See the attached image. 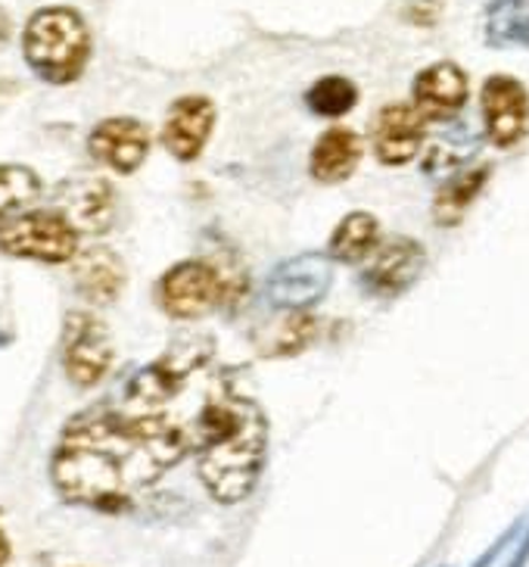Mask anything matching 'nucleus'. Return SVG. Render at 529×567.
<instances>
[{
  "mask_svg": "<svg viewBox=\"0 0 529 567\" xmlns=\"http://www.w3.org/2000/svg\"><path fill=\"white\" fill-rule=\"evenodd\" d=\"M190 452V431L163 415L84 412L72 417L50 458V481L72 505L125 512Z\"/></svg>",
  "mask_w": 529,
  "mask_h": 567,
  "instance_id": "f257e3e1",
  "label": "nucleus"
},
{
  "mask_svg": "<svg viewBox=\"0 0 529 567\" xmlns=\"http://www.w3.org/2000/svg\"><path fill=\"white\" fill-rule=\"evenodd\" d=\"M190 431V452H197L199 481L221 505L243 502L259 484L268 450V424L262 409L240 393L225 390L199 409Z\"/></svg>",
  "mask_w": 529,
  "mask_h": 567,
  "instance_id": "f03ea898",
  "label": "nucleus"
},
{
  "mask_svg": "<svg viewBox=\"0 0 529 567\" xmlns=\"http://www.w3.org/2000/svg\"><path fill=\"white\" fill-rule=\"evenodd\" d=\"M22 53L34 75H41L44 82L72 84L91 60V32L75 10L48 7L29 19Z\"/></svg>",
  "mask_w": 529,
  "mask_h": 567,
  "instance_id": "7ed1b4c3",
  "label": "nucleus"
},
{
  "mask_svg": "<svg viewBox=\"0 0 529 567\" xmlns=\"http://www.w3.org/2000/svg\"><path fill=\"white\" fill-rule=\"evenodd\" d=\"M79 228L56 209L41 213H19V216L0 218V252L63 266L79 256Z\"/></svg>",
  "mask_w": 529,
  "mask_h": 567,
  "instance_id": "20e7f679",
  "label": "nucleus"
},
{
  "mask_svg": "<svg viewBox=\"0 0 529 567\" xmlns=\"http://www.w3.org/2000/svg\"><path fill=\"white\" fill-rule=\"evenodd\" d=\"M209 359V343L199 340H181L172 350L153 362L144 371H137L128 384V405H134L137 415H159V409L181 393L184 381L206 365Z\"/></svg>",
  "mask_w": 529,
  "mask_h": 567,
  "instance_id": "39448f33",
  "label": "nucleus"
},
{
  "mask_svg": "<svg viewBox=\"0 0 529 567\" xmlns=\"http://www.w3.org/2000/svg\"><path fill=\"white\" fill-rule=\"evenodd\" d=\"M159 306L163 312L172 318H203L206 312H212L218 302H225V281H221V271L212 262H203V259H187L172 266L159 278Z\"/></svg>",
  "mask_w": 529,
  "mask_h": 567,
  "instance_id": "423d86ee",
  "label": "nucleus"
},
{
  "mask_svg": "<svg viewBox=\"0 0 529 567\" xmlns=\"http://www.w3.org/2000/svg\"><path fill=\"white\" fill-rule=\"evenodd\" d=\"M116 350L110 331L100 318L87 312H72L63 328V368L69 381L75 386H97L110 368H113Z\"/></svg>",
  "mask_w": 529,
  "mask_h": 567,
  "instance_id": "0eeeda50",
  "label": "nucleus"
},
{
  "mask_svg": "<svg viewBox=\"0 0 529 567\" xmlns=\"http://www.w3.org/2000/svg\"><path fill=\"white\" fill-rule=\"evenodd\" d=\"M333 284V262L321 252H302L287 259L268 278V300L287 312H309L328 297Z\"/></svg>",
  "mask_w": 529,
  "mask_h": 567,
  "instance_id": "6e6552de",
  "label": "nucleus"
},
{
  "mask_svg": "<svg viewBox=\"0 0 529 567\" xmlns=\"http://www.w3.org/2000/svg\"><path fill=\"white\" fill-rule=\"evenodd\" d=\"M483 125L486 137L501 147L511 151L529 132V91L517 82L514 75H492L486 79L480 94Z\"/></svg>",
  "mask_w": 529,
  "mask_h": 567,
  "instance_id": "1a4fd4ad",
  "label": "nucleus"
},
{
  "mask_svg": "<svg viewBox=\"0 0 529 567\" xmlns=\"http://www.w3.org/2000/svg\"><path fill=\"white\" fill-rule=\"evenodd\" d=\"M427 266V252L412 237H390L383 247L367 256L362 271V287L371 297H398L412 287Z\"/></svg>",
  "mask_w": 529,
  "mask_h": 567,
  "instance_id": "9d476101",
  "label": "nucleus"
},
{
  "mask_svg": "<svg viewBox=\"0 0 529 567\" xmlns=\"http://www.w3.org/2000/svg\"><path fill=\"white\" fill-rule=\"evenodd\" d=\"M427 141V118L414 103H386L371 122V147L383 166H405Z\"/></svg>",
  "mask_w": 529,
  "mask_h": 567,
  "instance_id": "9b49d317",
  "label": "nucleus"
},
{
  "mask_svg": "<svg viewBox=\"0 0 529 567\" xmlns=\"http://www.w3.org/2000/svg\"><path fill=\"white\" fill-rule=\"evenodd\" d=\"M212 128H216V103L199 94L181 97L168 106V116L163 122V147L178 163H194L206 151Z\"/></svg>",
  "mask_w": 529,
  "mask_h": 567,
  "instance_id": "f8f14e48",
  "label": "nucleus"
},
{
  "mask_svg": "<svg viewBox=\"0 0 529 567\" xmlns=\"http://www.w3.org/2000/svg\"><path fill=\"white\" fill-rule=\"evenodd\" d=\"M91 156L118 175H132L144 166L149 153V132L144 122L128 116L103 118L87 137Z\"/></svg>",
  "mask_w": 529,
  "mask_h": 567,
  "instance_id": "ddd939ff",
  "label": "nucleus"
},
{
  "mask_svg": "<svg viewBox=\"0 0 529 567\" xmlns=\"http://www.w3.org/2000/svg\"><path fill=\"white\" fill-rule=\"evenodd\" d=\"M414 106L427 122H448L461 113L470 97V84L458 63H433L414 79Z\"/></svg>",
  "mask_w": 529,
  "mask_h": 567,
  "instance_id": "4468645a",
  "label": "nucleus"
},
{
  "mask_svg": "<svg viewBox=\"0 0 529 567\" xmlns=\"http://www.w3.org/2000/svg\"><path fill=\"white\" fill-rule=\"evenodd\" d=\"M72 281H75V290L82 293V300H87L91 306H113L125 290L128 271H125V262L118 259V252L106 250V247H91L75 256Z\"/></svg>",
  "mask_w": 529,
  "mask_h": 567,
  "instance_id": "2eb2a0df",
  "label": "nucleus"
},
{
  "mask_svg": "<svg viewBox=\"0 0 529 567\" xmlns=\"http://www.w3.org/2000/svg\"><path fill=\"white\" fill-rule=\"evenodd\" d=\"M116 190L106 178H84L66 190L63 216L87 234H106L116 221Z\"/></svg>",
  "mask_w": 529,
  "mask_h": 567,
  "instance_id": "dca6fc26",
  "label": "nucleus"
},
{
  "mask_svg": "<svg viewBox=\"0 0 529 567\" xmlns=\"http://www.w3.org/2000/svg\"><path fill=\"white\" fill-rule=\"evenodd\" d=\"M364 144L352 128H328L314 141L312 159H309V172L318 184H343L362 163Z\"/></svg>",
  "mask_w": 529,
  "mask_h": 567,
  "instance_id": "f3484780",
  "label": "nucleus"
},
{
  "mask_svg": "<svg viewBox=\"0 0 529 567\" xmlns=\"http://www.w3.org/2000/svg\"><path fill=\"white\" fill-rule=\"evenodd\" d=\"M489 175H492V166H477L467 168L461 175H452L433 200V221L443 228H455L470 213V206L477 203Z\"/></svg>",
  "mask_w": 529,
  "mask_h": 567,
  "instance_id": "a211bd4d",
  "label": "nucleus"
},
{
  "mask_svg": "<svg viewBox=\"0 0 529 567\" xmlns=\"http://www.w3.org/2000/svg\"><path fill=\"white\" fill-rule=\"evenodd\" d=\"M381 237V221L371 213H349L331 237V259L336 262H362L377 250Z\"/></svg>",
  "mask_w": 529,
  "mask_h": 567,
  "instance_id": "6ab92c4d",
  "label": "nucleus"
},
{
  "mask_svg": "<svg viewBox=\"0 0 529 567\" xmlns=\"http://www.w3.org/2000/svg\"><path fill=\"white\" fill-rule=\"evenodd\" d=\"M486 41L492 48H529V0H492L486 10Z\"/></svg>",
  "mask_w": 529,
  "mask_h": 567,
  "instance_id": "aec40b11",
  "label": "nucleus"
},
{
  "mask_svg": "<svg viewBox=\"0 0 529 567\" xmlns=\"http://www.w3.org/2000/svg\"><path fill=\"white\" fill-rule=\"evenodd\" d=\"M41 190H44V184L34 168L3 163L0 166V218L25 213V206H32L41 197Z\"/></svg>",
  "mask_w": 529,
  "mask_h": 567,
  "instance_id": "412c9836",
  "label": "nucleus"
},
{
  "mask_svg": "<svg viewBox=\"0 0 529 567\" xmlns=\"http://www.w3.org/2000/svg\"><path fill=\"white\" fill-rule=\"evenodd\" d=\"M355 103H359V87L343 75H324L305 94V106L312 110L314 116L324 118L346 116V113H352Z\"/></svg>",
  "mask_w": 529,
  "mask_h": 567,
  "instance_id": "4be33fe9",
  "label": "nucleus"
},
{
  "mask_svg": "<svg viewBox=\"0 0 529 567\" xmlns=\"http://www.w3.org/2000/svg\"><path fill=\"white\" fill-rule=\"evenodd\" d=\"M314 331V321L305 316H297L287 321V328H283L281 340L274 343V350L271 352H283V355H290V352H299L305 343H309V337Z\"/></svg>",
  "mask_w": 529,
  "mask_h": 567,
  "instance_id": "5701e85b",
  "label": "nucleus"
},
{
  "mask_svg": "<svg viewBox=\"0 0 529 567\" xmlns=\"http://www.w3.org/2000/svg\"><path fill=\"white\" fill-rule=\"evenodd\" d=\"M10 34H13V22H10V17H7V10L0 7V48L10 41Z\"/></svg>",
  "mask_w": 529,
  "mask_h": 567,
  "instance_id": "b1692460",
  "label": "nucleus"
},
{
  "mask_svg": "<svg viewBox=\"0 0 529 567\" xmlns=\"http://www.w3.org/2000/svg\"><path fill=\"white\" fill-rule=\"evenodd\" d=\"M10 555H13V549H10V539H7V534L0 530V567H7Z\"/></svg>",
  "mask_w": 529,
  "mask_h": 567,
  "instance_id": "393cba45",
  "label": "nucleus"
}]
</instances>
